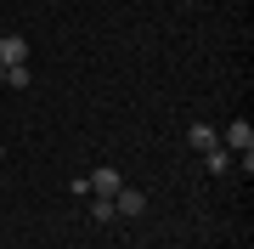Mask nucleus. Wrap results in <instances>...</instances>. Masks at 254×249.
I'll return each instance as SVG.
<instances>
[{"mask_svg": "<svg viewBox=\"0 0 254 249\" xmlns=\"http://www.w3.org/2000/svg\"><path fill=\"white\" fill-rule=\"evenodd\" d=\"M187 142H192V153H209V148H220V130L215 125H192Z\"/></svg>", "mask_w": 254, "mask_h": 249, "instance_id": "obj_5", "label": "nucleus"}, {"mask_svg": "<svg viewBox=\"0 0 254 249\" xmlns=\"http://www.w3.org/2000/svg\"><path fill=\"white\" fill-rule=\"evenodd\" d=\"M6 85H17V91H23V85H34V74H28V63H17V68H6Z\"/></svg>", "mask_w": 254, "mask_h": 249, "instance_id": "obj_7", "label": "nucleus"}, {"mask_svg": "<svg viewBox=\"0 0 254 249\" xmlns=\"http://www.w3.org/2000/svg\"><path fill=\"white\" fill-rule=\"evenodd\" d=\"M203 170H209V175H226V170H232V153H226V148H209V153H203Z\"/></svg>", "mask_w": 254, "mask_h": 249, "instance_id": "obj_6", "label": "nucleus"}, {"mask_svg": "<svg viewBox=\"0 0 254 249\" xmlns=\"http://www.w3.org/2000/svg\"><path fill=\"white\" fill-rule=\"evenodd\" d=\"M147 210V198L136 193V187H119V193H113V215H141Z\"/></svg>", "mask_w": 254, "mask_h": 249, "instance_id": "obj_4", "label": "nucleus"}, {"mask_svg": "<svg viewBox=\"0 0 254 249\" xmlns=\"http://www.w3.org/2000/svg\"><path fill=\"white\" fill-rule=\"evenodd\" d=\"M220 148H226L232 159H237V153H254V125H249V119H232L226 130H220Z\"/></svg>", "mask_w": 254, "mask_h": 249, "instance_id": "obj_1", "label": "nucleus"}, {"mask_svg": "<svg viewBox=\"0 0 254 249\" xmlns=\"http://www.w3.org/2000/svg\"><path fill=\"white\" fill-rule=\"evenodd\" d=\"M181 6H198V0H181Z\"/></svg>", "mask_w": 254, "mask_h": 249, "instance_id": "obj_10", "label": "nucleus"}, {"mask_svg": "<svg viewBox=\"0 0 254 249\" xmlns=\"http://www.w3.org/2000/svg\"><path fill=\"white\" fill-rule=\"evenodd\" d=\"M0 85H6V68H0Z\"/></svg>", "mask_w": 254, "mask_h": 249, "instance_id": "obj_9", "label": "nucleus"}, {"mask_svg": "<svg viewBox=\"0 0 254 249\" xmlns=\"http://www.w3.org/2000/svg\"><path fill=\"white\" fill-rule=\"evenodd\" d=\"M91 215H96V221H119V215H113V198H96V204H91Z\"/></svg>", "mask_w": 254, "mask_h": 249, "instance_id": "obj_8", "label": "nucleus"}, {"mask_svg": "<svg viewBox=\"0 0 254 249\" xmlns=\"http://www.w3.org/2000/svg\"><path fill=\"white\" fill-rule=\"evenodd\" d=\"M28 63V40L23 34H0V68H17Z\"/></svg>", "mask_w": 254, "mask_h": 249, "instance_id": "obj_3", "label": "nucleus"}, {"mask_svg": "<svg viewBox=\"0 0 254 249\" xmlns=\"http://www.w3.org/2000/svg\"><path fill=\"white\" fill-rule=\"evenodd\" d=\"M85 187H91V198H113V193H119V187H125V175H119V170H108V165H102V170H91V175H85Z\"/></svg>", "mask_w": 254, "mask_h": 249, "instance_id": "obj_2", "label": "nucleus"}]
</instances>
